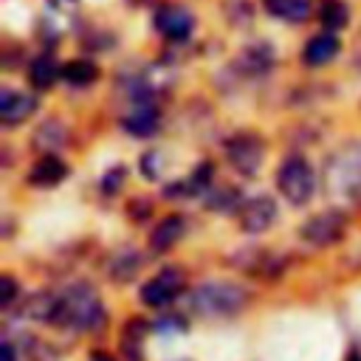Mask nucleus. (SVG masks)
Wrapping results in <instances>:
<instances>
[{
  "mask_svg": "<svg viewBox=\"0 0 361 361\" xmlns=\"http://www.w3.org/2000/svg\"><path fill=\"white\" fill-rule=\"evenodd\" d=\"M124 130L127 133H133V135H152L155 130H158V110L152 107V104H138L133 113H127V118H124Z\"/></svg>",
  "mask_w": 361,
  "mask_h": 361,
  "instance_id": "nucleus-15",
  "label": "nucleus"
},
{
  "mask_svg": "<svg viewBox=\"0 0 361 361\" xmlns=\"http://www.w3.org/2000/svg\"><path fill=\"white\" fill-rule=\"evenodd\" d=\"M121 178H124V169H121V166H118L116 172H107V175H104V183H102L104 192H116L118 183H121Z\"/></svg>",
  "mask_w": 361,
  "mask_h": 361,
  "instance_id": "nucleus-24",
  "label": "nucleus"
},
{
  "mask_svg": "<svg viewBox=\"0 0 361 361\" xmlns=\"http://www.w3.org/2000/svg\"><path fill=\"white\" fill-rule=\"evenodd\" d=\"M243 65H245V71H251L254 76H262V73L274 65V51H271L268 45H254V48L245 51Z\"/></svg>",
  "mask_w": 361,
  "mask_h": 361,
  "instance_id": "nucleus-21",
  "label": "nucleus"
},
{
  "mask_svg": "<svg viewBox=\"0 0 361 361\" xmlns=\"http://www.w3.org/2000/svg\"><path fill=\"white\" fill-rule=\"evenodd\" d=\"M34 110H37V99L31 93H20V90H11V87L0 90V118H3V124H8V127L20 124Z\"/></svg>",
  "mask_w": 361,
  "mask_h": 361,
  "instance_id": "nucleus-9",
  "label": "nucleus"
},
{
  "mask_svg": "<svg viewBox=\"0 0 361 361\" xmlns=\"http://www.w3.org/2000/svg\"><path fill=\"white\" fill-rule=\"evenodd\" d=\"M65 175H68V166H65L56 155H42V158L31 166L28 183H31V186H56Z\"/></svg>",
  "mask_w": 361,
  "mask_h": 361,
  "instance_id": "nucleus-12",
  "label": "nucleus"
},
{
  "mask_svg": "<svg viewBox=\"0 0 361 361\" xmlns=\"http://www.w3.org/2000/svg\"><path fill=\"white\" fill-rule=\"evenodd\" d=\"M327 186L344 200L361 203V141L336 152L327 164Z\"/></svg>",
  "mask_w": 361,
  "mask_h": 361,
  "instance_id": "nucleus-3",
  "label": "nucleus"
},
{
  "mask_svg": "<svg viewBox=\"0 0 361 361\" xmlns=\"http://www.w3.org/2000/svg\"><path fill=\"white\" fill-rule=\"evenodd\" d=\"M276 217V206L271 197H254L243 206V214H240V223L245 231L257 234V231H265Z\"/></svg>",
  "mask_w": 361,
  "mask_h": 361,
  "instance_id": "nucleus-10",
  "label": "nucleus"
},
{
  "mask_svg": "<svg viewBox=\"0 0 361 361\" xmlns=\"http://www.w3.org/2000/svg\"><path fill=\"white\" fill-rule=\"evenodd\" d=\"M347 361H361V353H358V350H350V355H347Z\"/></svg>",
  "mask_w": 361,
  "mask_h": 361,
  "instance_id": "nucleus-27",
  "label": "nucleus"
},
{
  "mask_svg": "<svg viewBox=\"0 0 361 361\" xmlns=\"http://www.w3.org/2000/svg\"><path fill=\"white\" fill-rule=\"evenodd\" d=\"M96 76H99V68L90 59H71V62L62 65V79L71 82V85H76V87L96 82Z\"/></svg>",
  "mask_w": 361,
  "mask_h": 361,
  "instance_id": "nucleus-17",
  "label": "nucleus"
},
{
  "mask_svg": "<svg viewBox=\"0 0 361 361\" xmlns=\"http://www.w3.org/2000/svg\"><path fill=\"white\" fill-rule=\"evenodd\" d=\"M90 361H116V358H113V355H107V353H96Z\"/></svg>",
  "mask_w": 361,
  "mask_h": 361,
  "instance_id": "nucleus-26",
  "label": "nucleus"
},
{
  "mask_svg": "<svg viewBox=\"0 0 361 361\" xmlns=\"http://www.w3.org/2000/svg\"><path fill=\"white\" fill-rule=\"evenodd\" d=\"M155 28L166 39H186L195 28V17L183 6H161L155 11Z\"/></svg>",
  "mask_w": 361,
  "mask_h": 361,
  "instance_id": "nucleus-8",
  "label": "nucleus"
},
{
  "mask_svg": "<svg viewBox=\"0 0 361 361\" xmlns=\"http://www.w3.org/2000/svg\"><path fill=\"white\" fill-rule=\"evenodd\" d=\"M3 361H17V353H14L11 338H3Z\"/></svg>",
  "mask_w": 361,
  "mask_h": 361,
  "instance_id": "nucleus-25",
  "label": "nucleus"
},
{
  "mask_svg": "<svg viewBox=\"0 0 361 361\" xmlns=\"http://www.w3.org/2000/svg\"><path fill=\"white\" fill-rule=\"evenodd\" d=\"M319 20H322V25L327 28V31H341L344 25H347V20H350V11H347V6H344V0H322L319 3Z\"/></svg>",
  "mask_w": 361,
  "mask_h": 361,
  "instance_id": "nucleus-18",
  "label": "nucleus"
},
{
  "mask_svg": "<svg viewBox=\"0 0 361 361\" xmlns=\"http://www.w3.org/2000/svg\"><path fill=\"white\" fill-rule=\"evenodd\" d=\"M56 76H62V68H59V65L54 62V56H48V54L37 56V59L31 62V68H28V79H31V85L39 87V90L51 87V85L56 82Z\"/></svg>",
  "mask_w": 361,
  "mask_h": 361,
  "instance_id": "nucleus-16",
  "label": "nucleus"
},
{
  "mask_svg": "<svg viewBox=\"0 0 361 361\" xmlns=\"http://www.w3.org/2000/svg\"><path fill=\"white\" fill-rule=\"evenodd\" d=\"M302 237L310 245H333L336 240L344 237V214L341 212H322L310 217L302 226Z\"/></svg>",
  "mask_w": 361,
  "mask_h": 361,
  "instance_id": "nucleus-7",
  "label": "nucleus"
},
{
  "mask_svg": "<svg viewBox=\"0 0 361 361\" xmlns=\"http://www.w3.org/2000/svg\"><path fill=\"white\" fill-rule=\"evenodd\" d=\"M180 234H183V217L180 214H166L155 228H152V234H149V248L152 251H169L178 240H180Z\"/></svg>",
  "mask_w": 361,
  "mask_h": 361,
  "instance_id": "nucleus-13",
  "label": "nucleus"
},
{
  "mask_svg": "<svg viewBox=\"0 0 361 361\" xmlns=\"http://www.w3.org/2000/svg\"><path fill=\"white\" fill-rule=\"evenodd\" d=\"M336 54H338V37L333 31H324V34H316V37L307 39V45L302 51V59H305V65L319 68V65H327Z\"/></svg>",
  "mask_w": 361,
  "mask_h": 361,
  "instance_id": "nucleus-11",
  "label": "nucleus"
},
{
  "mask_svg": "<svg viewBox=\"0 0 361 361\" xmlns=\"http://www.w3.org/2000/svg\"><path fill=\"white\" fill-rule=\"evenodd\" d=\"M25 313L31 319H39V322H54V313H56V296L54 293H31L28 302H25Z\"/></svg>",
  "mask_w": 361,
  "mask_h": 361,
  "instance_id": "nucleus-19",
  "label": "nucleus"
},
{
  "mask_svg": "<svg viewBox=\"0 0 361 361\" xmlns=\"http://www.w3.org/2000/svg\"><path fill=\"white\" fill-rule=\"evenodd\" d=\"M245 290L234 282H203L192 290L189 307L200 316H231L245 305Z\"/></svg>",
  "mask_w": 361,
  "mask_h": 361,
  "instance_id": "nucleus-2",
  "label": "nucleus"
},
{
  "mask_svg": "<svg viewBox=\"0 0 361 361\" xmlns=\"http://www.w3.org/2000/svg\"><path fill=\"white\" fill-rule=\"evenodd\" d=\"M138 262H141L138 254H127V251H124V254H118V257L110 262V276H116V279H127V276L138 268Z\"/></svg>",
  "mask_w": 361,
  "mask_h": 361,
  "instance_id": "nucleus-22",
  "label": "nucleus"
},
{
  "mask_svg": "<svg viewBox=\"0 0 361 361\" xmlns=\"http://www.w3.org/2000/svg\"><path fill=\"white\" fill-rule=\"evenodd\" d=\"M183 290V271L180 268H164L141 288V302L149 307H164Z\"/></svg>",
  "mask_w": 361,
  "mask_h": 361,
  "instance_id": "nucleus-6",
  "label": "nucleus"
},
{
  "mask_svg": "<svg viewBox=\"0 0 361 361\" xmlns=\"http://www.w3.org/2000/svg\"><path fill=\"white\" fill-rule=\"evenodd\" d=\"M54 322L62 327H73V330H96L104 324V307L99 293L85 285L76 282L71 285L62 296H56V313Z\"/></svg>",
  "mask_w": 361,
  "mask_h": 361,
  "instance_id": "nucleus-1",
  "label": "nucleus"
},
{
  "mask_svg": "<svg viewBox=\"0 0 361 361\" xmlns=\"http://www.w3.org/2000/svg\"><path fill=\"white\" fill-rule=\"evenodd\" d=\"M276 186L285 195V200H290L293 206H305L316 189L313 180V169L302 155H290L285 158V164L276 172Z\"/></svg>",
  "mask_w": 361,
  "mask_h": 361,
  "instance_id": "nucleus-4",
  "label": "nucleus"
},
{
  "mask_svg": "<svg viewBox=\"0 0 361 361\" xmlns=\"http://www.w3.org/2000/svg\"><path fill=\"white\" fill-rule=\"evenodd\" d=\"M65 144V127L59 124V121H45L39 130H37V135H34V147L37 149H56V147H62Z\"/></svg>",
  "mask_w": 361,
  "mask_h": 361,
  "instance_id": "nucleus-20",
  "label": "nucleus"
},
{
  "mask_svg": "<svg viewBox=\"0 0 361 361\" xmlns=\"http://www.w3.org/2000/svg\"><path fill=\"white\" fill-rule=\"evenodd\" d=\"M0 282H3V293H0V305H3V307H8V305H11L14 299H17V293H20V288H17V282H14V279H11L8 274H3V279H0Z\"/></svg>",
  "mask_w": 361,
  "mask_h": 361,
  "instance_id": "nucleus-23",
  "label": "nucleus"
},
{
  "mask_svg": "<svg viewBox=\"0 0 361 361\" xmlns=\"http://www.w3.org/2000/svg\"><path fill=\"white\" fill-rule=\"evenodd\" d=\"M265 11L285 20V23H302L313 11V0H262Z\"/></svg>",
  "mask_w": 361,
  "mask_h": 361,
  "instance_id": "nucleus-14",
  "label": "nucleus"
},
{
  "mask_svg": "<svg viewBox=\"0 0 361 361\" xmlns=\"http://www.w3.org/2000/svg\"><path fill=\"white\" fill-rule=\"evenodd\" d=\"M226 158L240 175H257L262 164V141L254 133H237L226 141Z\"/></svg>",
  "mask_w": 361,
  "mask_h": 361,
  "instance_id": "nucleus-5",
  "label": "nucleus"
}]
</instances>
